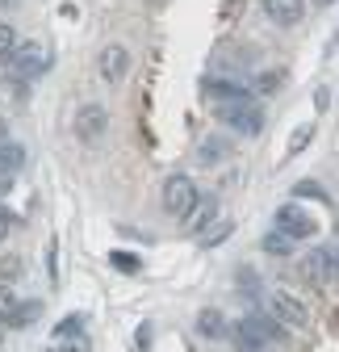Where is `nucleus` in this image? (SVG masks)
I'll list each match as a JSON object with an SVG mask.
<instances>
[{
    "mask_svg": "<svg viewBox=\"0 0 339 352\" xmlns=\"http://www.w3.org/2000/svg\"><path fill=\"white\" fill-rule=\"evenodd\" d=\"M0 344H5V331H0Z\"/></svg>",
    "mask_w": 339,
    "mask_h": 352,
    "instance_id": "c85d7f7f",
    "label": "nucleus"
},
{
    "mask_svg": "<svg viewBox=\"0 0 339 352\" xmlns=\"http://www.w3.org/2000/svg\"><path fill=\"white\" fill-rule=\"evenodd\" d=\"M0 143H9V122L0 118Z\"/></svg>",
    "mask_w": 339,
    "mask_h": 352,
    "instance_id": "a878e982",
    "label": "nucleus"
},
{
    "mask_svg": "<svg viewBox=\"0 0 339 352\" xmlns=\"http://www.w3.org/2000/svg\"><path fill=\"white\" fill-rule=\"evenodd\" d=\"M268 319H272L277 327L306 331V327H310V306H306L298 294H289V289H272V294H268Z\"/></svg>",
    "mask_w": 339,
    "mask_h": 352,
    "instance_id": "f257e3e1",
    "label": "nucleus"
},
{
    "mask_svg": "<svg viewBox=\"0 0 339 352\" xmlns=\"http://www.w3.org/2000/svg\"><path fill=\"white\" fill-rule=\"evenodd\" d=\"M205 97L214 101L218 109H231V105H251V93L235 80H205Z\"/></svg>",
    "mask_w": 339,
    "mask_h": 352,
    "instance_id": "1a4fd4ad",
    "label": "nucleus"
},
{
    "mask_svg": "<svg viewBox=\"0 0 339 352\" xmlns=\"http://www.w3.org/2000/svg\"><path fill=\"white\" fill-rule=\"evenodd\" d=\"M323 5H335V0H323Z\"/></svg>",
    "mask_w": 339,
    "mask_h": 352,
    "instance_id": "cd10ccee",
    "label": "nucleus"
},
{
    "mask_svg": "<svg viewBox=\"0 0 339 352\" xmlns=\"http://www.w3.org/2000/svg\"><path fill=\"white\" fill-rule=\"evenodd\" d=\"M222 151H226V147H222V143H218V139H209V143H205V147H201V160H205V164H214V160H218V155H222Z\"/></svg>",
    "mask_w": 339,
    "mask_h": 352,
    "instance_id": "4be33fe9",
    "label": "nucleus"
},
{
    "mask_svg": "<svg viewBox=\"0 0 339 352\" xmlns=\"http://www.w3.org/2000/svg\"><path fill=\"white\" fill-rule=\"evenodd\" d=\"M214 210H218V201H214V197H201V193H197V201L180 214L185 231H193V235H197V231H205L209 223H214Z\"/></svg>",
    "mask_w": 339,
    "mask_h": 352,
    "instance_id": "9d476101",
    "label": "nucleus"
},
{
    "mask_svg": "<svg viewBox=\"0 0 339 352\" xmlns=\"http://www.w3.org/2000/svg\"><path fill=\"white\" fill-rule=\"evenodd\" d=\"M80 327H84V319H80V315H71V319H63V323L55 327V336H59V340H75V336H80Z\"/></svg>",
    "mask_w": 339,
    "mask_h": 352,
    "instance_id": "aec40b11",
    "label": "nucleus"
},
{
    "mask_svg": "<svg viewBox=\"0 0 339 352\" xmlns=\"http://www.w3.org/2000/svg\"><path fill=\"white\" fill-rule=\"evenodd\" d=\"M17 5V0H0V9H13Z\"/></svg>",
    "mask_w": 339,
    "mask_h": 352,
    "instance_id": "bb28decb",
    "label": "nucleus"
},
{
    "mask_svg": "<svg viewBox=\"0 0 339 352\" xmlns=\"http://www.w3.org/2000/svg\"><path fill=\"white\" fill-rule=\"evenodd\" d=\"M272 231H281L285 239H306V235H314L318 227H314V218H310L302 206L285 201V206L277 210V227H272Z\"/></svg>",
    "mask_w": 339,
    "mask_h": 352,
    "instance_id": "39448f33",
    "label": "nucleus"
},
{
    "mask_svg": "<svg viewBox=\"0 0 339 352\" xmlns=\"http://www.w3.org/2000/svg\"><path fill=\"white\" fill-rule=\"evenodd\" d=\"M226 235H231V223H209V227H205V235H201V243H205V248H214V243H218V239H226Z\"/></svg>",
    "mask_w": 339,
    "mask_h": 352,
    "instance_id": "6ab92c4d",
    "label": "nucleus"
},
{
    "mask_svg": "<svg viewBox=\"0 0 339 352\" xmlns=\"http://www.w3.org/2000/svg\"><path fill=\"white\" fill-rule=\"evenodd\" d=\"M197 331H201L205 340H222V336H226V315L214 311V306H205V311L197 315Z\"/></svg>",
    "mask_w": 339,
    "mask_h": 352,
    "instance_id": "4468645a",
    "label": "nucleus"
},
{
    "mask_svg": "<svg viewBox=\"0 0 339 352\" xmlns=\"http://www.w3.org/2000/svg\"><path fill=\"white\" fill-rule=\"evenodd\" d=\"M218 118H222L231 130L247 135V139H256L260 130H264V113H260L256 105H231V109H218Z\"/></svg>",
    "mask_w": 339,
    "mask_h": 352,
    "instance_id": "0eeeda50",
    "label": "nucleus"
},
{
    "mask_svg": "<svg viewBox=\"0 0 339 352\" xmlns=\"http://www.w3.org/2000/svg\"><path fill=\"white\" fill-rule=\"evenodd\" d=\"M264 13L277 25H298L306 17V0H264Z\"/></svg>",
    "mask_w": 339,
    "mask_h": 352,
    "instance_id": "9b49d317",
    "label": "nucleus"
},
{
    "mask_svg": "<svg viewBox=\"0 0 339 352\" xmlns=\"http://www.w3.org/2000/svg\"><path fill=\"white\" fill-rule=\"evenodd\" d=\"M109 130V113H105V105H80V113H75V135L84 139V143H93V139H101Z\"/></svg>",
    "mask_w": 339,
    "mask_h": 352,
    "instance_id": "6e6552de",
    "label": "nucleus"
},
{
    "mask_svg": "<svg viewBox=\"0 0 339 352\" xmlns=\"http://www.w3.org/2000/svg\"><path fill=\"white\" fill-rule=\"evenodd\" d=\"M109 264H113L117 273H139V269H143V260H139V256H130V252H113V256H109Z\"/></svg>",
    "mask_w": 339,
    "mask_h": 352,
    "instance_id": "f3484780",
    "label": "nucleus"
},
{
    "mask_svg": "<svg viewBox=\"0 0 339 352\" xmlns=\"http://www.w3.org/2000/svg\"><path fill=\"white\" fill-rule=\"evenodd\" d=\"M21 164H25V147L21 143H0V181H13Z\"/></svg>",
    "mask_w": 339,
    "mask_h": 352,
    "instance_id": "ddd939ff",
    "label": "nucleus"
},
{
    "mask_svg": "<svg viewBox=\"0 0 339 352\" xmlns=\"http://www.w3.org/2000/svg\"><path fill=\"white\" fill-rule=\"evenodd\" d=\"M17 51V30L9 21H0V59H9Z\"/></svg>",
    "mask_w": 339,
    "mask_h": 352,
    "instance_id": "a211bd4d",
    "label": "nucleus"
},
{
    "mask_svg": "<svg viewBox=\"0 0 339 352\" xmlns=\"http://www.w3.org/2000/svg\"><path fill=\"white\" fill-rule=\"evenodd\" d=\"M17 269H21L17 256H5V260H0V277H17Z\"/></svg>",
    "mask_w": 339,
    "mask_h": 352,
    "instance_id": "b1692460",
    "label": "nucleus"
},
{
    "mask_svg": "<svg viewBox=\"0 0 339 352\" xmlns=\"http://www.w3.org/2000/svg\"><path fill=\"white\" fill-rule=\"evenodd\" d=\"M130 51L121 47V42H109V47L101 51V59H97V72H101V80H109V84H121L126 76H130Z\"/></svg>",
    "mask_w": 339,
    "mask_h": 352,
    "instance_id": "423d86ee",
    "label": "nucleus"
},
{
    "mask_svg": "<svg viewBox=\"0 0 339 352\" xmlns=\"http://www.w3.org/2000/svg\"><path fill=\"white\" fill-rule=\"evenodd\" d=\"M335 243H327V248H318L314 256H310V277L318 281V285H331L335 281Z\"/></svg>",
    "mask_w": 339,
    "mask_h": 352,
    "instance_id": "f8f14e48",
    "label": "nucleus"
},
{
    "mask_svg": "<svg viewBox=\"0 0 339 352\" xmlns=\"http://www.w3.org/2000/svg\"><path fill=\"white\" fill-rule=\"evenodd\" d=\"M318 109H331V88H318Z\"/></svg>",
    "mask_w": 339,
    "mask_h": 352,
    "instance_id": "393cba45",
    "label": "nucleus"
},
{
    "mask_svg": "<svg viewBox=\"0 0 339 352\" xmlns=\"http://www.w3.org/2000/svg\"><path fill=\"white\" fill-rule=\"evenodd\" d=\"M13 306H17V298H13V289H9L5 281H0V323H5V319H9V311H13Z\"/></svg>",
    "mask_w": 339,
    "mask_h": 352,
    "instance_id": "412c9836",
    "label": "nucleus"
},
{
    "mask_svg": "<svg viewBox=\"0 0 339 352\" xmlns=\"http://www.w3.org/2000/svg\"><path fill=\"white\" fill-rule=\"evenodd\" d=\"M260 248H264L268 256H289V252H293V239H285L281 231H268V235L260 239Z\"/></svg>",
    "mask_w": 339,
    "mask_h": 352,
    "instance_id": "dca6fc26",
    "label": "nucleus"
},
{
    "mask_svg": "<svg viewBox=\"0 0 339 352\" xmlns=\"http://www.w3.org/2000/svg\"><path fill=\"white\" fill-rule=\"evenodd\" d=\"M235 336H239V348H251V352H272L281 344V327L268 319V315H247L235 323Z\"/></svg>",
    "mask_w": 339,
    "mask_h": 352,
    "instance_id": "f03ea898",
    "label": "nucleus"
},
{
    "mask_svg": "<svg viewBox=\"0 0 339 352\" xmlns=\"http://www.w3.org/2000/svg\"><path fill=\"white\" fill-rule=\"evenodd\" d=\"M239 352H251V348H239Z\"/></svg>",
    "mask_w": 339,
    "mask_h": 352,
    "instance_id": "c756f323",
    "label": "nucleus"
},
{
    "mask_svg": "<svg viewBox=\"0 0 339 352\" xmlns=\"http://www.w3.org/2000/svg\"><path fill=\"white\" fill-rule=\"evenodd\" d=\"M163 210L167 214H172V218H180L193 201H197V185H193V176L189 172H172V176H167V181H163Z\"/></svg>",
    "mask_w": 339,
    "mask_h": 352,
    "instance_id": "20e7f679",
    "label": "nucleus"
},
{
    "mask_svg": "<svg viewBox=\"0 0 339 352\" xmlns=\"http://www.w3.org/2000/svg\"><path fill=\"white\" fill-rule=\"evenodd\" d=\"M9 72L13 80H34V76H47L51 72V47L47 42H17V51L9 55Z\"/></svg>",
    "mask_w": 339,
    "mask_h": 352,
    "instance_id": "7ed1b4c3",
    "label": "nucleus"
},
{
    "mask_svg": "<svg viewBox=\"0 0 339 352\" xmlns=\"http://www.w3.org/2000/svg\"><path fill=\"white\" fill-rule=\"evenodd\" d=\"M38 315H42V302H17L5 323H9V327H25V323H34Z\"/></svg>",
    "mask_w": 339,
    "mask_h": 352,
    "instance_id": "2eb2a0df",
    "label": "nucleus"
},
{
    "mask_svg": "<svg viewBox=\"0 0 339 352\" xmlns=\"http://www.w3.org/2000/svg\"><path fill=\"white\" fill-rule=\"evenodd\" d=\"M13 227H17V218H13V214H5V210H0V243H5V239L13 235Z\"/></svg>",
    "mask_w": 339,
    "mask_h": 352,
    "instance_id": "5701e85b",
    "label": "nucleus"
}]
</instances>
